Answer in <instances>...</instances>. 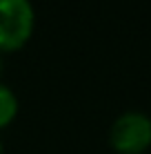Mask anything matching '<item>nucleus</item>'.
I'll return each mask as SVG.
<instances>
[{
  "label": "nucleus",
  "mask_w": 151,
  "mask_h": 154,
  "mask_svg": "<svg viewBox=\"0 0 151 154\" xmlns=\"http://www.w3.org/2000/svg\"><path fill=\"white\" fill-rule=\"evenodd\" d=\"M36 25L31 0H0V51H16L25 45Z\"/></svg>",
  "instance_id": "obj_1"
},
{
  "label": "nucleus",
  "mask_w": 151,
  "mask_h": 154,
  "mask_svg": "<svg viewBox=\"0 0 151 154\" xmlns=\"http://www.w3.org/2000/svg\"><path fill=\"white\" fill-rule=\"evenodd\" d=\"M109 143L118 154H142L151 147V119L144 112H124L111 123Z\"/></svg>",
  "instance_id": "obj_2"
},
{
  "label": "nucleus",
  "mask_w": 151,
  "mask_h": 154,
  "mask_svg": "<svg viewBox=\"0 0 151 154\" xmlns=\"http://www.w3.org/2000/svg\"><path fill=\"white\" fill-rule=\"evenodd\" d=\"M18 114V98H16L13 89L0 83V127L9 125Z\"/></svg>",
  "instance_id": "obj_3"
},
{
  "label": "nucleus",
  "mask_w": 151,
  "mask_h": 154,
  "mask_svg": "<svg viewBox=\"0 0 151 154\" xmlns=\"http://www.w3.org/2000/svg\"><path fill=\"white\" fill-rule=\"evenodd\" d=\"M0 72H2V60H0Z\"/></svg>",
  "instance_id": "obj_4"
},
{
  "label": "nucleus",
  "mask_w": 151,
  "mask_h": 154,
  "mask_svg": "<svg viewBox=\"0 0 151 154\" xmlns=\"http://www.w3.org/2000/svg\"><path fill=\"white\" fill-rule=\"evenodd\" d=\"M0 154H2V143H0Z\"/></svg>",
  "instance_id": "obj_5"
}]
</instances>
